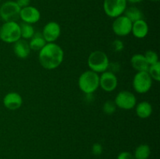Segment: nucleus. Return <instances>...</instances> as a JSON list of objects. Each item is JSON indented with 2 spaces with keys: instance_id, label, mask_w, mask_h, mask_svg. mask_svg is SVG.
Returning a JSON list of instances; mask_svg holds the SVG:
<instances>
[{
  "instance_id": "1",
  "label": "nucleus",
  "mask_w": 160,
  "mask_h": 159,
  "mask_svg": "<svg viewBox=\"0 0 160 159\" xmlns=\"http://www.w3.org/2000/svg\"><path fill=\"white\" fill-rule=\"evenodd\" d=\"M63 50L54 42L47 43L39 51V62L45 70H52L59 67L63 61Z\"/></svg>"
},
{
  "instance_id": "2",
  "label": "nucleus",
  "mask_w": 160,
  "mask_h": 159,
  "mask_svg": "<svg viewBox=\"0 0 160 159\" xmlns=\"http://www.w3.org/2000/svg\"><path fill=\"white\" fill-rule=\"evenodd\" d=\"M78 86L85 94H92L99 87V75L92 70L84 72L78 79Z\"/></svg>"
},
{
  "instance_id": "3",
  "label": "nucleus",
  "mask_w": 160,
  "mask_h": 159,
  "mask_svg": "<svg viewBox=\"0 0 160 159\" xmlns=\"http://www.w3.org/2000/svg\"><path fill=\"white\" fill-rule=\"evenodd\" d=\"M88 65L92 71L97 73H103L109 67V58L104 51H95L89 55Z\"/></svg>"
},
{
  "instance_id": "4",
  "label": "nucleus",
  "mask_w": 160,
  "mask_h": 159,
  "mask_svg": "<svg viewBox=\"0 0 160 159\" xmlns=\"http://www.w3.org/2000/svg\"><path fill=\"white\" fill-rule=\"evenodd\" d=\"M21 38L20 24L17 22H4L0 27V39L6 43H15Z\"/></svg>"
},
{
  "instance_id": "5",
  "label": "nucleus",
  "mask_w": 160,
  "mask_h": 159,
  "mask_svg": "<svg viewBox=\"0 0 160 159\" xmlns=\"http://www.w3.org/2000/svg\"><path fill=\"white\" fill-rule=\"evenodd\" d=\"M20 8L14 1H7L0 6V18L4 22H17L20 19Z\"/></svg>"
},
{
  "instance_id": "6",
  "label": "nucleus",
  "mask_w": 160,
  "mask_h": 159,
  "mask_svg": "<svg viewBox=\"0 0 160 159\" xmlns=\"http://www.w3.org/2000/svg\"><path fill=\"white\" fill-rule=\"evenodd\" d=\"M126 0H104L103 9L108 17L117 18L123 15L125 9H127Z\"/></svg>"
},
{
  "instance_id": "7",
  "label": "nucleus",
  "mask_w": 160,
  "mask_h": 159,
  "mask_svg": "<svg viewBox=\"0 0 160 159\" xmlns=\"http://www.w3.org/2000/svg\"><path fill=\"white\" fill-rule=\"evenodd\" d=\"M133 87L138 94H145L151 89L152 79L147 71L138 72L133 79Z\"/></svg>"
},
{
  "instance_id": "8",
  "label": "nucleus",
  "mask_w": 160,
  "mask_h": 159,
  "mask_svg": "<svg viewBox=\"0 0 160 159\" xmlns=\"http://www.w3.org/2000/svg\"><path fill=\"white\" fill-rule=\"evenodd\" d=\"M114 102L117 107L121 109L129 110L135 107L137 104V99L136 97L132 92L128 90H123L119 92L118 94L116 96Z\"/></svg>"
},
{
  "instance_id": "9",
  "label": "nucleus",
  "mask_w": 160,
  "mask_h": 159,
  "mask_svg": "<svg viewBox=\"0 0 160 159\" xmlns=\"http://www.w3.org/2000/svg\"><path fill=\"white\" fill-rule=\"evenodd\" d=\"M132 22L124 15L115 18L112 23V31L114 34L120 37H124L131 33Z\"/></svg>"
},
{
  "instance_id": "10",
  "label": "nucleus",
  "mask_w": 160,
  "mask_h": 159,
  "mask_svg": "<svg viewBox=\"0 0 160 159\" xmlns=\"http://www.w3.org/2000/svg\"><path fill=\"white\" fill-rule=\"evenodd\" d=\"M42 34L47 43H52L56 41L60 36V26L55 21L48 22L44 26Z\"/></svg>"
},
{
  "instance_id": "11",
  "label": "nucleus",
  "mask_w": 160,
  "mask_h": 159,
  "mask_svg": "<svg viewBox=\"0 0 160 159\" xmlns=\"http://www.w3.org/2000/svg\"><path fill=\"white\" fill-rule=\"evenodd\" d=\"M118 80L115 73L111 71H105L99 76V87L106 92H112L117 88Z\"/></svg>"
},
{
  "instance_id": "12",
  "label": "nucleus",
  "mask_w": 160,
  "mask_h": 159,
  "mask_svg": "<svg viewBox=\"0 0 160 159\" xmlns=\"http://www.w3.org/2000/svg\"><path fill=\"white\" fill-rule=\"evenodd\" d=\"M20 18L23 23L33 24L39 21L41 18V12L34 6H28L20 9Z\"/></svg>"
},
{
  "instance_id": "13",
  "label": "nucleus",
  "mask_w": 160,
  "mask_h": 159,
  "mask_svg": "<svg viewBox=\"0 0 160 159\" xmlns=\"http://www.w3.org/2000/svg\"><path fill=\"white\" fill-rule=\"evenodd\" d=\"M23 104V98L17 92H9L3 98V104L7 109L11 111L20 108Z\"/></svg>"
},
{
  "instance_id": "14",
  "label": "nucleus",
  "mask_w": 160,
  "mask_h": 159,
  "mask_svg": "<svg viewBox=\"0 0 160 159\" xmlns=\"http://www.w3.org/2000/svg\"><path fill=\"white\" fill-rule=\"evenodd\" d=\"M13 44V51L16 56L23 59L28 57L31 51L29 42L24 39L20 38Z\"/></svg>"
},
{
  "instance_id": "15",
  "label": "nucleus",
  "mask_w": 160,
  "mask_h": 159,
  "mask_svg": "<svg viewBox=\"0 0 160 159\" xmlns=\"http://www.w3.org/2000/svg\"><path fill=\"white\" fill-rule=\"evenodd\" d=\"M131 33L135 37L139 39L144 38L148 33V25L145 20H140L132 23Z\"/></svg>"
},
{
  "instance_id": "16",
  "label": "nucleus",
  "mask_w": 160,
  "mask_h": 159,
  "mask_svg": "<svg viewBox=\"0 0 160 159\" xmlns=\"http://www.w3.org/2000/svg\"><path fill=\"white\" fill-rule=\"evenodd\" d=\"M131 63L133 68L138 72H148L149 65L145 60V58L144 55L142 54H135L131 57Z\"/></svg>"
},
{
  "instance_id": "17",
  "label": "nucleus",
  "mask_w": 160,
  "mask_h": 159,
  "mask_svg": "<svg viewBox=\"0 0 160 159\" xmlns=\"http://www.w3.org/2000/svg\"><path fill=\"white\" fill-rule=\"evenodd\" d=\"M152 113V106L148 101H142L136 105V114L141 118H147Z\"/></svg>"
},
{
  "instance_id": "18",
  "label": "nucleus",
  "mask_w": 160,
  "mask_h": 159,
  "mask_svg": "<svg viewBox=\"0 0 160 159\" xmlns=\"http://www.w3.org/2000/svg\"><path fill=\"white\" fill-rule=\"evenodd\" d=\"M47 44L45 40L44 39L42 34L40 32H35L34 36L31 38L29 42L31 50L33 51H40L44 46Z\"/></svg>"
},
{
  "instance_id": "19",
  "label": "nucleus",
  "mask_w": 160,
  "mask_h": 159,
  "mask_svg": "<svg viewBox=\"0 0 160 159\" xmlns=\"http://www.w3.org/2000/svg\"><path fill=\"white\" fill-rule=\"evenodd\" d=\"M125 17H128L132 23L138 21V20H143L144 15L142 11L138 8L135 6H131V7L127 8L123 12Z\"/></svg>"
},
{
  "instance_id": "20",
  "label": "nucleus",
  "mask_w": 160,
  "mask_h": 159,
  "mask_svg": "<svg viewBox=\"0 0 160 159\" xmlns=\"http://www.w3.org/2000/svg\"><path fill=\"white\" fill-rule=\"evenodd\" d=\"M20 36H21L22 39H24V40L31 39L34 36V33H35V31H34L32 24H29V23H23V22L20 24Z\"/></svg>"
},
{
  "instance_id": "21",
  "label": "nucleus",
  "mask_w": 160,
  "mask_h": 159,
  "mask_svg": "<svg viewBox=\"0 0 160 159\" xmlns=\"http://www.w3.org/2000/svg\"><path fill=\"white\" fill-rule=\"evenodd\" d=\"M150 153H151V151L148 145L141 144L136 148L134 157L135 159H148Z\"/></svg>"
},
{
  "instance_id": "22",
  "label": "nucleus",
  "mask_w": 160,
  "mask_h": 159,
  "mask_svg": "<svg viewBox=\"0 0 160 159\" xmlns=\"http://www.w3.org/2000/svg\"><path fill=\"white\" fill-rule=\"evenodd\" d=\"M148 74L151 78L156 81L160 80V62H158L156 64L149 65L148 70Z\"/></svg>"
},
{
  "instance_id": "23",
  "label": "nucleus",
  "mask_w": 160,
  "mask_h": 159,
  "mask_svg": "<svg viewBox=\"0 0 160 159\" xmlns=\"http://www.w3.org/2000/svg\"><path fill=\"white\" fill-rule=\"evenodd\" d=\"M144 56H145V60L149 65L156 64V62H159V56H158L157 53L154 51H152V50L147 51L144 55Z\"/></svg>"
},
{
  "instance_id": "24",
  "label": "nucleus",
  "mask_w": 160,
  "mask_h": 159,
  "mask_svg": "<svg viewBox=\"0 0 160 159\" xmlns=\"http://www.w3.org/2000/svg\"><path fill=\"white\" fill-rule=\"evenodd\" d=\"M116 108H117V106H116L115 102L112 101H107L104 103L102 107L103 112L107 115L113 114L116 112Z\"/></svg>"
},
{
  "instance_id": "25",
  "label": "nucleus",
  "mask_w": 160,
  "mask_h": 159,
  "mask_svg": "<svg viewBox=\"0 0 160 159\" xmlns=\"http://www.w3.org/2000/svg\"><path fill=\"white\" fill-rule=\"evenodd\" d=\"M112 48L113 51H121L123 49V48H124V45H123V43L121 41L117 39V40L113 41V42L112 43Z\"/></svg>"
},
{
  "instance_id": "26",
  "label": "nucleus",
  "mask_w": 160,
  "mask_h": 159,
  "mask_svg": "<svg viewBox=\"0 0 160 159\" xmlns=\"http://www.w3.org/2000/svg\"><path fill=\"white\" fill-rule=\"evenodd\" d=\"M102 147L100 143H96L92 146V153H93L95 155L98 156L102 154Z\"/></svg>"
},
{
  "instance_id": "27",
  "label": "nucleus",
  "mask_w": 160,
  "mask_h": 159,
  "mask_svg": "<svg viewBox=\"0 0 160 159\" xmlns=\"http://www.w3.org/2000/svg\"><path fill=\"white\" fill-rule=\"evenodd\" d=\"M117 159H135L134 155L131 154V153L128 152V151H123L121 152L117 157Z\"/></svg>"
},
{
  "instance_id": "28",
  "label": "nucleus",
  "mask_w": 160,
  "mask_h": 159,
  "mask_svg": "<svg viewBox=\"0 0 160 159\" xmlns=\"http://www.w3.org/2000/svg\"><path fill=\"white\" fill-rule=\"evenodd\" d=\"M16 2H17V4L18 5L19 7H20V9H22V8H24V7H27V6H30L31 0H17Z\"/></svg>"
},
{
  "instance_id": "29",
  "label": "nucleus",
  "mask_w": 160,
  "mask_h": 159,
  "mask_svg": "<svg viewBox=\"0 0 160 159\" xmlns=\"http://www.w3.org/2000/svg\"><path fill=\"white\" fill-rule=\"evenodd\" d=\"M126 1H127V2L132 3V4H136V3L142 2L143 0H126Z\"/></svg>"
},
{
  "instance_id": "30",
  "label": "nucleus",
  "mask_w": 160,
  "mask_h": 159,
  "mask_svg": "<svg viewBox=\"0 0 160 159\" xmlns=\"http://www.w3.org/2000/svg\"><path fill=\"white\" fill-rule=\"evenodd\" d=\"M149 1H152V2H159V0H149Z\"/></svg>"
},
{
  "instance_id": "31",
  "label": "nucleus",
  "mask_w": 160,
  "mask_h": 159,
  "mask_svg": "<svg viewBox=\"0 0 160 159\" xmlns=\"http://www.w3.org/2000/svg\"><path fill=\"white\" fill-rule=\"evenodd\" d=\"M0 1H1V0H0Z\"/></svg>"
}]
</instances>
